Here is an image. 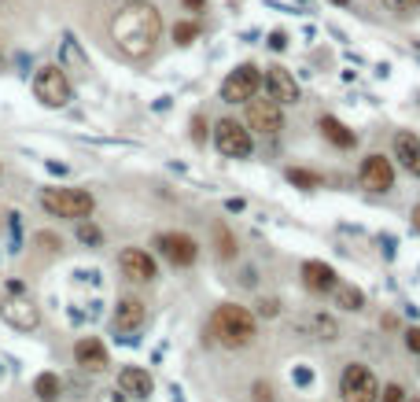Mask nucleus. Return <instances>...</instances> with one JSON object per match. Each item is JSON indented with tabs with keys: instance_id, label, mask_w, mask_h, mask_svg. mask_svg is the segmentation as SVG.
<instances>
[{
	"instance_id": "f257e3e1",
	"label": "nucleus",
	"mask_w": 420,
	"mask_h": 402,
	"mask_svg": "<svg viewBox=\"0 0 420 402\" xmlns=\"http://www.w3.org/2000/svg\"><path fill=\"white\" fill-rule=\"evenodd\" d=\"M163 37V19L148 0H133L111 19V41L126 59H144Z\"/></svg>"
},
{
	"instance_id": "f03ea898",
	"label": "nucleus",
	"mask_w": 420,
	"mask_h": 402,
	"mask_svg": "<svg viewBox=\"0 0 420 402\" xmlns=\"http://www.w3.org/2000/svg\"><path fill=\"white\" fill-rule=\"evenodd\" d=\"M210 332H214V340L225 344V347H247L255 340V314L247 306L221 303L210 314Z\"/></svg>"
},
{
	"instance_id": "7ed1b4c3",
	"label": "nucleus",
	"mask_w": 420,
	"mask_h": 402,
	"mask_svg": "<svg viewBox=\"0 0 420 402\" xmlns=\"http://www.w3.org/2000/svg\"><path fill=\"white\" fill-rule=\"evenodd\" d=\"M41 207L48 210L52 218H88L93 215L96 200L85 192V188H44L41 192Z\"/></svg>"
},
{
	"instance_id": "20e7f679",
	"label": "nucleus",
	"mask_w": 420,
	"mask_h": 402,
	"mask_svg": "<svg viewBox=\"0 0 420 402\" xmlns=\"http://www.w3.org/2000/svg\"><path fill=\"white\" fill-rule=\"evenodd\" d=\"M34 96L44 103V108H63L71 100V78H66L63 67H41L34 74Z\"/></svg>"
},
{
	"instance_id": "39448f33",
	"label": "nucleus",
	"mask_w": 420,
	"mask_h": 402,
	"mask_svg": "<svg viewBox=\"0 0 420 402\" xmlns=\"http://www.w3.org/2000/svg\"><path fill=\"white\" fill-rule=\"evenodd\" d=\"M262 86V71L255 67V63H240V67L221 81V100L229 103H247Z\"/></svg>"
},
{
	"instance_id": "423d86ee",
	"label": "nucleus",
	"mask_w": 420,
	"mask_h": 402,
	"mask_svg": "<svg viewBox=\"0 0 420 402\" xmlns=\"http://www.w3.org/2000/svg\"><path fill=\"white\" fill-rule=\"evenodd\" d=\"M214 144H217V152L229 155V159H247L251 155V133L232 118H221L214 125Z\"/></svg>"
},
{
	"instance_id": "0eeeda50",
	"label": "nucleus",
	"mask_w": 420,
	"mask_h": 402,
	"mask_svg": "<svg viewBox=\"0 0 420 402\" xmlns=\"http://www.w3.org/2000/svg\"><path fill=\"white\" fill-rule=\"evenodd\" d=\"M380 398V384L369 366H347L343 373V402H376Z\"/></svg>"
},
{
	"instance_id": "6e6552de",
	"label": "nucleus",
	"mask_w": 420,
	"mask_h": 402,
	"mask_svg": "<svg viewBox=\"0 0 420 402\" xmlns=\"http://www.w3.org/2000/svg\"><path fill=\"white\" fill-rule=\"evenodd\" d=\"M247 130L265 133V137L280 133V130H284L280 103H277V100H258V96H251V100H247Z\"/></svg>"
},
{
	"instance_id": "1a4fd4ad",
	"label": "nucleus",
	"mask_w": 420,
	"mask_h": 402,
	"mask_svg": "<svg viewBox=\"0 0 420 402\" xmlns=\"http://www.w3.org/2000/svg\"><path fill=\"white\" fill-rule=\"evenodd\" d=\"M0 317H4L11 329H19V332H34L41 325V310L26 299V295H11V299L0 303Z\"/></svg>"
},
{
	"instance_id": "9d476101",
	"label": "nucleus",
	"mask_w": 420,
	"mask_h": 402,
	"mask_svg": "<svg viewBox=\"0 0 420 402\" xmlns=\"http://www.w3.org/2000/svg\"><path fill=\"white\" fill-rule=\"evenodd\" d=\"M362 188H369V192H387V188L394 185V166L387 155H369L362 163Z\"/></svg>"
},
{
	"instance_id": "9b49d317",
	"label": "nucleus",
	"mask_w": 420,
	"mask_h": 402,
	"mask_svg": "<svg viewBox=\"0 0 420 402\" xmlns=\"http://www.w3.org/2000/svg\"><path fill=\"white\" fill-rule=\"evenodd\" d=\"M159 247H163V255H166L173 266H192L195 255H199L195 240L185 237V232H166V237H159Z\"/></svg>"
},
{
	"instance_id": "f8f14e48",
	"label": "nucleus",
	"mask_w": 420,
	"mask_h": 402,
	"mask_svg": "<svg viewBox=\"0 0 420 402\" xmlns=\"http://www.w3.org/2000/svg\"><path fill=\"white\" fill-rule=\"evenodd\" d=\"M118 269H122V277L137 281V284H148L155 277V262L144 255L140 247H126L122 255H118Z\"/></svg>"
},
{
	"instance_id": "ddd939ff",
	"label": "nucleus",
	"mask_w": 420,
	"mask_h": 402,
	"mask_svg": "<svg viewBox=\"0 0 420 402\" xmlns=\"http://www.w3.org/2000/svg\"><path fill=\"white\" fill-rule=\"evenodd\" d=\"M262 81H265V89H270V100H277L280 108H284V103H295V100H299L295 78L287 74L284 67H270V71L262 74Z\"/></svg>"
},
{
	"instance_id": "4468645a",
	"label": "nucleus",
	"mask_w": 420,
	"mask_h": 402,
	"mask_svg": "<svg viewBox=\"0 0 420 402\" xmlns=\"http://www.w3.org/2000/svg\"><path fill=\"white\" fill-rule=\"evenodd\" d=\"M118 391H122L126 398H148V395L155 391V384H151V376H148L144 369L129 366V369L118 373Z\"/></svg>"
},
{
	"instance_id": "2eb2a0df",
	"label": "nucleus",
	"mask_w": 420,
	"mask_h": 402,
	"mask_svg": "<svg viewBox=\"0 0 420 402\" xmlns=\"http://www.w3.org/2000/svg\"><path fill=\"white\" fill-rule=\"evenodd\" d=\"M74 358H78V366H85V369H107V351H103V344L100 340H78V347H74Z\"/></svg>"
},
{
	"instance_id": "dca6fc26",
	"label": "nucleus",
	"mask_w": 420,
	"mask_h": 402,
	"mask_svg": "<svg viewBox=\"0 0 420 402\" xmlns=\"http://www.w3.org/2000/svg\"><path fill=\"white\" fill-rule=\"evenodd\" d=\"M302 281L314 292H332L336 288V269H332L328 262H306L302 266Z\"/></svg>"
},
{
	"instance_id": "f3484780",
	"label": "nucleus",
	"mask_w": 420,
	"mask_h": 402,
	"mask_svg": "<svg viewBox=\"0 0 420 402\" xmlns=\"http://www.w3.org/2000/svg\"><path fill=\"white\" fill-rule=\"evenodd\" d=\"M144 325V303L140 299H122L115 306V329L118 332H133Z\"/></svg>"
},
{
	"instance_id": "a211bd4d",
	"label": "nucleus",
	"mask_w": 420,
	"mask_h": 402,
	"mask_svg": "<svg viewBox=\"0 0 420 402\" xmlns=\"http://www.w3.org/2000/svg\"><path fill=\"white\" fill-rule=\"evenodd\" d=\"M394 155L406 170L420 174V140H416V133H398L394 137Z\"/></svg>"
},
{
	"instance_id": "6ab92c4d",
	"label": "nucleus",
	"mask_w": 420,
	"mask_h": 402,
	"mask_svg": "<svg viewBox=\"0 0 420 402\" xmlns=\"http://www.w3.org/2000/svg\"><path fill=\"white\" fill-rule=\"evenodd\" d=\"M63 63H66V67H71L74 74H88V59H85L81 45H78V41H74L71 34L63 37Z\"/></svg>"
},
{
	"instance_id": "aec40b11",
	"label": "nucleus",
	"mask_w": 420,
	"mask_h": 402,
	"mask_svg": "<svg viewBox=\"0 0 420 402\" xmlns=\"http://www.w3.org/2000/svg\"><path fill=\"white\" fill-rule=\"evenodd\" d=\"M321 133H324L332 144H339V148H354V133L347 130V125H343L339 118H332V115L321 118Z\"/></svg>"
},
{
	"instance_id": "412c9836",
	"label": "nucleus",
	"mask_w": 420,
	"mask_h": 402,
	"mask_svg": "<svg viewBox=\"0 0 420 402\" xmlns=\"http://www.w3.org/2000/svg\"><path fill=\"white\" fill-rule=\"evenodd\" d=\"M34 395H37L41 402H56V398H59V376H56V373H41V376L34 380Z\"/></svg>"
},
{
	"instance_id": "4be33fe9",
	"label": "nucleus",
	"mask_w": 420,
	"mask_h": 402,
	"mask_svg": "<svg viewBox=\"0 0 420 402\" xmlns=\"http://www.w3.org/2000/svg\"><path fill=\"white\" fill-rule=\"evenodd\" d=\"M336 303L343 310H362L365 306V295H362V288H354V284H336Z\"/></svg>"
},
{
	"instance_id": "5701e85b",
	"label": "nucleus",
	"mask_w": 420,
	"mask_h": 402,
	"mask_svg": "<svg viewBox=\"0 0 420 402\" xmlns=\"http://www.w3.org/2000/svg\"><path fill=\"white\" fill-rule=\"evenodd\" d=\"M306 329H309V336H317V340H332V336H336V321L324 317V314H314L306 321Z\"/></svg>"
},
{
	"instance_id": "b1692460",
	"label": "nucleus",
	"mask_w": 420,
	"mask_h": 402,
	"mask_svg": "<svg viewBox=\"0 0 420 402\" xmlns=\"http://www.w3.org/2000/svg\"><path fill=\"white\" fill-rule=\"evenodd\" d=\"M214 244H217V259H232L236 255V240H232V232L225 225L214 229Z\"/></svg>"
},
{
	"instance_id": "393cba45",
	"label": "nucleus",
	"mask_w": 420,
	"mask_h": 402,
	"mask_svg": "<svg viewBox=\"0 0 420 402\" xmlns=\"http://www.w3.org/2000/svg\"><path fill=\"white\" fill-rule=\"evenodd\" d=\"M78 240L88 244V247H96V244H103V232L88 222V218H78Z\"/></svg>"
},
{
	"instance_id": "a878e982",
	"label": "nucleus",
	"mask_w": 420,
	"mask_h": 402,
	"mask_svg": "<svg viewBox=\"0 0 420 402\" xmlns=\"http://www.w3.org/2000/svg\"><path fill=\"white\" fill-rule=\"evenodd\" d=\"M195 37H199V26H195V23H177V26H173V41H177L181 48L192 45Z\"/></svg>"
},
{
	"instance_id": "bb28decb",
	"label": "nucleus",
	"mask_w": 420,
	"mask_h": 402,
	"mask_svg": "<svg viewBox=\"0 0 420 402\" xmlns=\"http://www.w3.org/2000/svg\"><path fill=\"white\" fill-rule=\"evenodd\" d=\"M287 181H292V185H299V188H317V174L299 170V166H292V170H287Z\"/></svg>"
},
{
	"instance_id": "cd10ccee",
	"label": "nucleus",
	"mask_w": 420,
	"mask_h": 402,
	"mask_svg": "<svg viewBox=\"0 0 420 402\" xmlns=\"http://www.w3.org/2000/svg\"><path fill=\"white\" fill-rule=\"evenodd\" d=\"M384 8L394 15H413V11H420V0H384Z\"/></svg>"
},
{
	"instance_id": "c85d7f7f",
	"label": "nucleus",
	"mask_w": 420,
	"mask_h": 402,
	"mask_svg": "<svg viewBox=\"0 0 420 402\" xmlns=\"http://www.w3.org/2000/svg\"><path fill=\"white\" fill-rule=\"evenodd\" d=\"M380 402H406V391L398 388V384H387V388L380 391Z\"/></svg>"
},
{
	"instance_id": "c756f323",
	"label": "nucleus",
	"mask_w": 420,
	"mask_h": 402,
	"mask_svg": "<svg viewBox=\"0 0 420 402\" xmlns=\"http://www.w3.org/2000/svg\"><path fill=\"white\" fill-rule=\"evenodd\" d=\"M406 347H409L413 354H420V329H409V332H406Z\"/></svg>"
},
{
	"instance_id": "7c9ffc66",
	"label": "nucleus",
	"mask_w": 420,
	"mask_h": 402,
	"mask_svg": "<svg viewBox=\"0 0 420 402\" xmlns=\"http://www.w3.org/2000/svg\"><path fill=\"white\" fill-rule=\"evenodd\" d=\"M284 45H287L284 34H270V48H273V52H284Z\"/></svg>"
},
{
	"instance_id": "2f4dec72",
	"label": "nucleus",
	"mask_w": 420,
	"mask_h": 402,
	"mask_svg": "<svg viewBox=\"0 0 420 402\" xmlns=\"http://www.w3.org/2000/svg\"><path fill=\"white\" fill-rule=\"evenodd\" d=\"M258 314L273 317V314H277V303H273V299H262V303H258Z\"/></svg>"
},
{
	"instance_id": "473e14b6",
	"label": "nucleus",
	"mask_w": 420,
	"mask_h": 402,
	"mask_svg": "<svg viewBox=\"0 0 420 402\" xmlns=\"http://www.w3.org/2000/svg\"><path fill=\"white\" fill-rule=\"evenodd\" d=\"M100 402H129V398H126L122 391H103V395H100Z\"/></svg>"
},
{
	"instance_id": "72a5a7b5",
	"label": "nucleus",
	"mask_w": 420,
	"mask_h": 402,
	"mask_svg": "<svg viewBox=\"0 0 420 402\" xmlns=\"http://www.w3.org/2000/svg\"><path fill=\"white\" fill-rule=\"evenodd\" d=\"M185 8L199 15V11H203V8H207V0H185Z\"/></svg>"
},
{
	"instance_id": "f704fd0d",
	"label": "nucleus",
	"mask_w": 420,
	"mask_h": 402,
	"mask_svg": "<svg viewBox=\"0 0 420 402\" xmlns=\"http://www.w3.org/2000/svg\"><path fill=\"white\" fill-rule=\"evenodd\" d=\"M255 398H258V402H273V398H270V388H265V384L255 388Z\"/></svg>"
},
{
	"instance_id": "c9c22d12",
	"label": "nucleus",
	"mask_w": 420,
	"mask_h": 402,
	"mask_svg": "<svg viewBox=\"0 0 420 402\" xmlns=\"http://www.w3.org/2000/svg\"><path fill=\"white\" fill-rule=\"evenodd\" d=\"M192 137H195V140H203V118H195V122H192Z\"/></svg>"
},
{
	"instance_id": "e433bc0d",
	"label": "nucleus",
	"mask_w": 420,
	"mask_h": 402,
	"mask_svg": "<svg viewBox=\"0 0 420 402\" xmlns=\"http://www.w3.org/2000/svg\"><path fill=\"white\" fill-rule=\"evenodd\" d=\"M413 225H416V232H420V203L413 207Z\"/></svg>"
},
{
	"instance_id": "4c0bfd02",
	"label": "nucleus",
	"mask_w": 420,
	"mask_h": 402,
	"mask_svg": "<svg viewBox=\"0 0 420 402\" xmlns=\"http://www.w3.org/2000/svg\"><path fill=\"white\" fill-rule=\"evenodd\" d=\"M332 4H347V0H332Z\"/></svg>"
},
{
	"instance_id": "58836bf2",
	"label": "nucleus",
	"mask_w": 420,
	"mask_h": 402,
	"mask_svg": "<svg viewBox=\"0 0 420 402\" xmlns=\"http://www.w3.org/2000/svg\"><path fill=\"white\" fill-rule=\"evenodd\" d=\"M406 402H420V398H409V395H406Z\"/></svg>"
}]
</instances>
